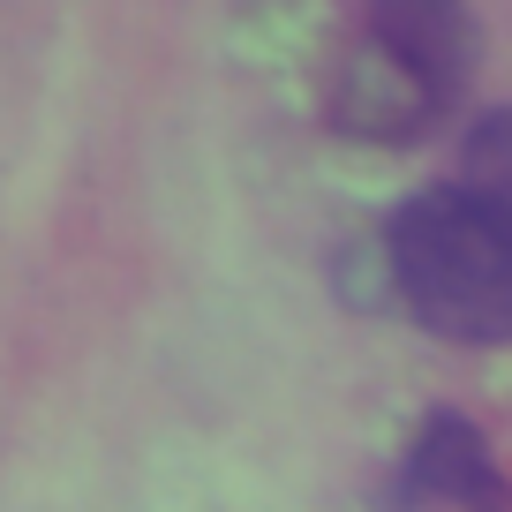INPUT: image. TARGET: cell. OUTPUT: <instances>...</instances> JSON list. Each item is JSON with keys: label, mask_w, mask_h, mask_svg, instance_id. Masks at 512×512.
Wrapping results in <instances>:
<instances>
[{"label": "cell", "mask_w": 512, "mask_h": 512, "mask_svg": "<svg viewBox=\"0 0 512 512\" xmlns=\"http://www.w3.org/2000/svg\"><path fill=\"white\" fill-rule=\"evenodd\" d=\"M482 23L467 0H362L332 68L324 113L347 144L407 151L452 121L475 91Z\"/></svg>", "instance_id": "1"}, {"label": "cell", "mask_w": 512, "mask_h": 512, "mask_svg": "<svg viewBox=\"0 0 512 512\" xmlns=\"http://www.w3.org/2000/svg\"><path fill=\"white\" fill-rule=\"evenodd\" d=\"M377 512H505V475L490 460V437L467 415L437 407L415 430L407 460L392 467Z\"/></svg>", "instance_id": "3"}, {"label": "cell", "mask_w": 512, "mask_h": 512, "mask_svg": "<svg viewBox=\"0 0 512 512\" xmlns=\"http://www.w3.org/2000/svg\"><path fill=\"white\" fill-rule=\"evenodd\" d=\"M384 287L430 339L512 347V219L467 181L415 189L377 234Z\"/></svg>", "instance_id": "2"}, {"label": "cell", "mask_w": 512, "mask_h": 512, "mask_svg": "<svg viewBox=\"0 0 512 512\" xmlns=\"http://www.w3.org/2000/svg\"><path fill=\"white\" fill-rule=\"evenodd\" d=\"M460 181L512 219V106H482L460 136Z\"/></svg>", "instance_id": "4"}]
</instances>
